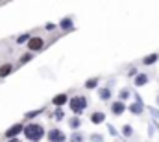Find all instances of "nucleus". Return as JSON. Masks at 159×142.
Wrapping results in <instances>:
<instances>
[{
  "label": "nucleus",
  "instance_id": "obj_3",
  "mask_svg": "<svg viewBox=\"0 0 159 142\" xmlns=\"http://www.w3.org/2000/svg\"><path fill=\"white\" fill-rule=\"evenodd\" d=\"M22 129H24V127H22L20 124H17V126H13V127H11L9 131H6V137H9V139H13V137H15V135H19V133L22 131Z\"/></svg>",
  "mask_w": 159,
  "mask_h": 142
},
{
  "label": "nucleus",
  "instance_id": "obj_8",
  "mask_svg": "<svg viewBox=\"0 0 159 142\" xmlns=\"http://www.w3.org/2000/svg\"><path fill=\"white\" fill-rule=\"evenodd\" d=\"M122 111H124V104H122V102H117V104H113V113H115V114H120Z\"/></svg>",
  "mask_w": 159,
  "mask_h": 142
},
{
  "label": "nucleus",
  "instance_id": "obj_7",
  "mask_svg": "<svg viewBox=\"0 0 159 142\" xmlns=\"http://www.w3.org/2000/svg\"><path fill=\"white\" fill-rule=\"evenodd\" d=\"M91 120H93V124H100V122H104V114L102 113H94L91 116Z\"/></svg>",
  "mask_w": 159,
  "mask_h": 142
},
{
  "label": "nucleus",
  "instance_id": "obj_4",
  "mask_svg": "<svg viewBox=\"0 0 159 142\" xmlns=\"http://www.w3.org/2000/svg\"><path fill=\"white\" fill-rule=\"evenodd\" d=\"M50 140L52 142H65V135H61L57 129H54V131H50Z\"/></svg>",
  "mask_w": 159,
  "mask_h": 142
},
{
  "label": "nucleus",
  "instance_id": "obj_1",
  "mask_svg": "<svg viewBox=\"0 0 159 142\" xmlns=\"http://www.w3.org/2000/svg\"><path fill=\"white\" fill-rule=\"evenodd\" d=\"M24 135H26V139H30V140H39L44 133H43V127H41V126L30 124L28 127H24Z\"/></svg>",
  "mask_w": 159,
  "mask_h": 142
},
{
  "label": "nucleus",
  "instance_id": "obj_16",
  "mask_svg": "<svg viewBox=\"0 0 159 142\" xmlns=\"http://www.w3.org/2000/svg\"><path fill=\"white\" fill-rule=\"evenodd\" d=\"M30 59H32V55H30V54H28V55H24V57H22V61H20V65H22V63H28Z\"/></svg>",
  "mask_w": 159,
  "mask_h": 142
},
{
  "label": "nucleus",
  "instance_id": "obj_5",
  "mask_svg": "<svg viewBox=\"0 0 159 142\" xmlns=\"http://www.w3.org/2000/svg\"><path fill=\"white\" fill-rule=\"evenodd\" d=\"M43 48V39L35 37V39H30V50H41Z\"/></svg>",
  "mask_w": 159,
  "mask_h": 142
},
{
  "label": "nucleus",
  "instance_id": "obj_10",
  "mask_svg": "<svg viewBox=\"0 0 159 142\" xmlns=\"http://www.w3.org/2000/svg\"><path fill=\"white\" fill-rule=\"evenodd\" d=\"M11 72V65H4V67H0V76L4 78V76H7Z\"/></svg>",
  "mask_w": 159,
  "mask_h": 142
},
{
  "label": "nucleus",
  "instance_id": "obj_2",
  "mask_svg": "<svg viewBox=\"0 0 159 142\" xmlns=\"http://www.w3.org/2000/svg\"><path fill=\"white\" fill-rule=\"evenodd\" d=\"M85 105H87V102H85L83 96H76V98L70 100V109H72L74 113H81V111L85 109Z\"/></svg>",
  "mask_w": 159,
  "mask_h": 142
},
{
  "label": "nucleus",
  "instance_id": "obj_19",
  "mask_svg": "<svg viewBox=\"0 0 159 142\" xmlns=\"http://www.w3.org/2000/svg\"><path fill=\"white\" fill-rule=\"evenodd\" d=\"M9 142H20V140H15V139H13V140H9Z\"/></svg>",
  "mask_w": 159,
  "mask_h": 142
},
{
  "label": "nucleus",
  "instance_id": "obj_13",
  "mask_svg": "<svg viewBox=\"0 0 159 142\" xmlns=\"http://www.w3.org/2000/svg\"><path fill=\"white\" fill-rule=\"evenodd\" d=\"M100 96H102V98H104V100H107V98H109V96H111V92H109V91H107V89H102V91H100Z\"/></svg>",
  "mask_w": 159,
  "mask_h": 142
},
{
  "label": "nucleus",
  "instance_id": "obj_9",
  "mask_svg": "<svg viewBox=\"0 0 159 142\" xmlns=\"http://www.w3.org/2000/svg\"><path fill=\"white\" fill-rule=\"evenodd\" d=\"M61 28H63V30H72V22H70V19H63V20H61Z\"/></svg>",
  "mask_w": 159,
  "mask_h": 142
},
{
  "label": "nucleus",
  "instance_id": "obj_15",
  "mask_svg": "<svg viewBox=\"0 0 159 142\" xmlns=\"http://www.w3.org/2000/svg\"><path fill=\"white\" fill-rule=\"evenodd\" d=\"M87 87H89V89L96 87V79H89V81H87Z\"/></svg>",
  "mask_w": 159,
  "mask_h": 142
},
{
  "label": "nucleus",
  "instance_id": "obj_14",
  "mask_svg": "<svg viewBox=\"0 0 159 142\" xmlns=\"http://www.w3.org/2000/svg\"><path fill=\"white\" fill-rule=\"evenodd\" d=\"M131 111H133V113H141V111H143V105H141V104H133V105H131Z\"/></svg>",
  "mask_w": 159,
  "mask_h": 142
},
{
  "label": "nucleus",
  "instance_id": "obj_17",
  "mask_svg": "<svg viewBox=\"0 0 159 142\" xmlns=\"http://www.w3.org/2000/svg\"><path fill=\"white\" fill-rule=\"evenodd\" d=\"M124 133H126V135H131V127H129V126H126V127H124Z\"/></svg>",
  "mask_w": 159,
  "mask_h": 142
},
{
  "label": "nucleus",
  "instance_id": "obj_11",
  "mask_svg": "<svg viewBox=\"0 0 159 142\" xmlns=\"http://www.w3.org/2000/svg\"><path fill=\"white\" fill-rule=\"evenodd\" d=\"M135 83H137V85H144V83H146V76H143V74L137 76V78H135Z\"/></svg>",
  "mask_w": 159,
  "mask_h": 142
},
{
  "label": "nucleus",
  "instance_id": "obj_18",
  "mask_svg": "<svg viewBox=\"0 0 159 142\" xmlns=\"http://www.w3.org/2000/svg\"><path fill=\"white\" fill-rule=\"evenodd\" d=\"M72 142H81V137H80V135H74V137H72Z\"/></svg>",
  "mask_w": 159,
  "mask_h": 142
},
{
  "label": "nucleus",
  "instance_id": "obj_6",
  "mask_svg": "<svg viewBox=\"0 0 159 142\" xmlns=\"http://www.w3.org/2000/svg\"><path fill=\"white\" fill-rule=\"evenodd\" d=\"M52 102H54L56 105H63V104H65V102H69V100H67V96H65V94H57V96H54V100H52Z\"/></svg>",
  "mask_w": 159,
  "mask_h": 142
},
{
  "label": "nucleus",
  "instance_id": "obj_12",
  "mask_svg": "<svg viewBox=\"0 0 159 142\" xmlns=\"http://www.w3.org/2000/svg\"><path fill=\"white\" fill-rule=\"evenodd\" d=\"M156 59H157V55L154 54V55H148V57L144 59V63H146V65H150V63H156Z\"/></svg>",
  "mask_w": 159,
  "mask_h": 142
}]
</instances>
